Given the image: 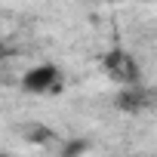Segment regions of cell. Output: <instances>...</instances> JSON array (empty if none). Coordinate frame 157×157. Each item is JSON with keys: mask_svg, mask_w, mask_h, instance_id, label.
<instances>
[{"mask_svg": "<svg viewBox=\"0 0 157 157\" xmlns=\"http://www.w3.org/2000/svg\"><path fill=\"white\" fill-rule=\"evenodd\" d=\"M59 86H62V71L52 62H40V65H34V68H28L22 74V90L25 93L43 96V93H52Z\"/></svg>", "mask_w": 157, "mask_h": 157, "instance_id": "cell-1", "label": "cell"}, {"mask_svg": "<svg viewBox=\"0 0 157 157\" xmlns=\"http://www.w3.org/2000/svg\"><path fill=\"white\" fill-rule=\"evenodd\" d=\"M148 105V90L142 86V83H126L120 93H117V108L120 111H142Z\"/></svg>", "mask_w": 157, "mask_h": 157, "instance_id": "cell-2", "label": "cell"}, {"mask_svg": "<svg viewBox=\"0 0 157 157\" xmlns=\"http://www.w3.org/2000/svg\"><path fill=\"white\" fill-rule=\"evenodd\" d=\"M6 56H10V46H6V43H0V62H3Z\"/></svg>", "mask_w": 157, "mask_h": 157, "instance_id": "cell-3", "label": "cell"}]
</instances>
